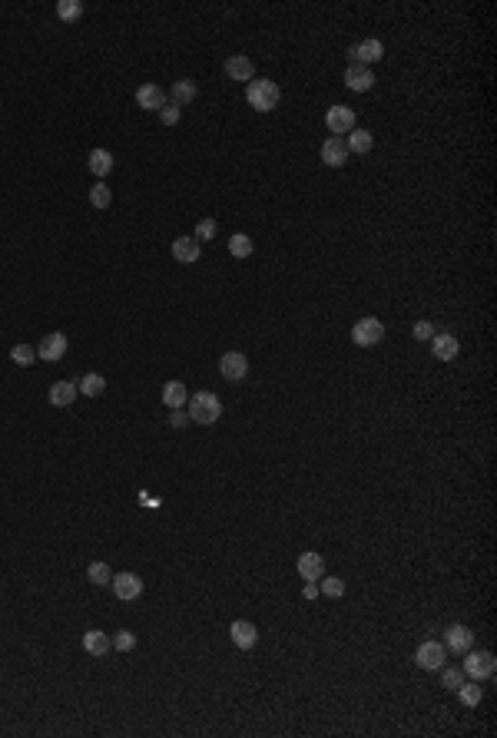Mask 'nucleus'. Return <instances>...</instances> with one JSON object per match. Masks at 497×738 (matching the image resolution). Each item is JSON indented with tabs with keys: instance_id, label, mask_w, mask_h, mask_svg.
<instances>
[{
	"instance_id": "nucleus-1",
	"label": "nucleus",
	"mask_w": 497,
	"mask_h": 738,
	"mask_svg": "<svg viewBox=\"0 0 497 738\" xmlns=\"http://www.w3.org/2000/svg\"><path fill=\"white\" fill-rule=\"evenodd\" d=\"M279 99H282V90H279V83H275V80H248L246 103L252 106V110L268 113V110H275V106H279Z\"/></svg>"
},
{
	"instance_id": "nucleus-2",
	"label": "nucleus",
	"mask_w": 497,
	"mask_h": 738,
	"mask_svg": "<svg viewBox=\"0 0 497 738\" xmlns=\"http://www.w3.org/2000/svg\"><path fill=\"white\" fill-rule=\"evenodd\" d=\"M222 417V404H219V398L212 394V391H196V394H189V420L192 424H216Z\"/></svg>"
},
{
	"instance_id": "nucleus-3",
	"label": "nucleus",
	"mask_w": 497,
	"mask_h": 738,
	"mask_svg": "<svg viewBox=\"0 0 497 738\" xmlns=\"http://www.w3.org/2000/svg\"><path fill=\"white\" fill-rule=\"evenodd\" d=\"M444 659H448V649H444V643H435V639L421 643L418 652H415V663H418L421 669H428V672L444 669Z\"/></svg>"
},
{
	"instance_id": "nucleus-4",
	"label": "nucleus",
	"mask_w": 497,
	"mask_h": 738,
	"mask_svg": "<svg viewBox=\"0 0 497 738\" xmlns=\"http://www.w3.org/2000/svg\"><path fill=\"white\" fill-rule=\"evenodd\" d=\"M384 338V324L382 318H362V322L351 328V341L358 348H371V344H382Z\"/></svg>"
},
{
	"instance_id": "nucleus-5",
	"label": "nucleus",
	"mask_w": 497,
	"mask_h": 738,
	"mask_svg": "<svg viewBox=\"0 0 497 738\" xmlns=\"http://www.w3.org/2000/svg\"><path fill=\"white\" fill-rule=\"evenodd\" d=\"M467 656V663H464V672L471 676L474 682H481V679H491L494 676V669H497V663H494V656L491 652H464Z\"/></svg>"
},
{
	"instance_id": "nucleus-6",
	"label": "nucleus",
	"mask_w": 497,
	"mask_h": 738,
	"mask_svg": "<svg viewBox=\"0 0 497 738\" xmlns=\"http://www.w3.org/2000/svg\"><path fill=\"white\" fill-rule=\"evenodd\" d=\"M325 126H328V133H335L342 139V133H351V130H355V110H348V106H332L325 113Z\"/></svg>"
},
{
	"instance_id": "nucleus-7",
	"label": "nucleus",
	"mask_w": 497,
	"mask_h": 738,
	"mask_svg": "<svg viewBox=\"0 0 497 738\" xmlns=\"http://www.w3.org/2000/svg\"><path fill=\"white\" fill-rule=\"evenodd\" d=\"M348 57H351V63L371 67V63H378V60L384 57V47H382V40H362V43H355V47L348 50Z\"/></svg>"
},
{
	"instance_id": "nucleus-8",
	"label": "nucleus",
	"mask_w": 497,
	"mask_h": 738,
	"mask_svg": "<svg viewBox=\"0 0 497 738\" xmlns=\"http://www.w3.org/2000/svg\"><path fill=\"white\" fill-rule=\"evenodd\" d=\"M110 586H113V593H116V599H136L139 593H143V580L136 576V573H116L113 580H110Z\"/></svg>"
},
{
	"instance_id": "nucleus-9",
	"label": "nucleus",
	"mask_w": 497,
	"mask_h": 738,
	"mask_svg": "<svg viewBox=\"0 0 497 738\" xmlns=\"http://www.w3.org/2000/svg\"><path fill=\"white\" fill-rule=\"evenodd\" d=\"M219 371H222V378L226 381H242L248 374V361L242 351H226L222 361H219Z\"/></svg>"
},
{
	"instance_id": "nucleus-10",
	"label": "nucleus",
	"mask_w": 497,
	"mask_h": 738,
	"mask_svg": "<svg viewBox=\"0 0 497 738\" xmlns=\"http://www.w3.org/2000/svg\"><path fill=\"white\" fill-rule=\"evenodd\" d=\"M345 86H348V90H355V93H365V90H371V86H375V73H371V67L351 63V67L345 70Z\"/></svg>"
},
{
	"instance_id": "nucleus-11",
	"label": "nucleus",
	"mask_w": 497,
	"mask_h": 738,
	"mask_svg": "<svg viewBox=\"0 0 497 738\" xmlns=\"http://www.w3.org/2000/svg\"><path fill=\"white\" fill-rule=\"evenodd\" d=\"M199 255H203V246H199L192 235H179V239L172 242V259H176L179 265H192V262H199Z\"/></svg>"
},
{
	"instance_id": "nucleus-12",
	"label": "nucleus",
	"mask_w": 497,
	"mask_h": 738,
	"mask_svg": "<svg viewBox=\"0 0 497 738\" xmlns=\"http://www.w3.org/2000/svg\"><path fill=\"white\" fill-rule=\"evenodd\" d=\"M299 576L308 580V583H319V580L325 576V560H322L319 553H312V549L302 553V556H299Z\"/></svg>"
},
{
	"instance_id": "nucleus-13",
	"label": "nucleus",
	"mask_w": 497,
	"mask_h": 738,
	"mask_svg": "<svg viewBox=\"0 0 497 738\" xmlns=\"http://www.w3.org/2000/svg\"><path fill=\"white\" fill-rule=\"evenodd\" d=\"M136 106H143V110H163L166 106V90L156 86V83H143L136 90Z\"/></svg>"
},
{
	"instance_id": "nucleus-14",
	"label": "nucleus",
	"mask_w": 497,
	"mask_h": 738,
	"mask_svg": "<svg viewBox=\"0 0 497 738\" xmlns=\"http://www.w3.org/2000/svg\"><path fill=\"white\" fill-rule=\"evenodd\" d=\"M322 163H325V166H332V169H338V166H345V163H348V146H345V139H338V136H328L325 146H322Z\"/></svg>"
},
{
	"instance_id": "nucleus-15",
	"label": "nucleus",
	"mask_w": 497,
	"mask_h": 738,
	"mask_svg": "<svg viewBox=\"0 0 497 738\" xmlns=\"http://www.w3.org/2000/svg\"><path fill=\"white\" fill-rule=\"evenodd\" d=\"M63 355H67V335H63V331H54V335H47V338L40 341L37 358H43V361H60Z\"/></svg>"
},
{
	"instance_id": "nucleus-16",
	"label": "nucleus",
	"mask_w": 497,
	"mask_h": 738,
	"mask_svg": "<svg viewBox=\"0 0 497 738\" xmlns=\"http://www.w3.org/2000/svg\"><path fill=\"white\" fill-rule=\"evenodd\" d=\"M471 645H474V632L467 626H451L444 632V649H451V652H467Z\"/></svg>"
},
{
	"instance_id": "nucleus-17",
	"label": "nucleus",
	"mask_w": 497,
	"mask_h": 738,
	"mask_svg": "<svg viewBox=\"0 0 497 738\" xmlns=\"http://www.w3.org/2000/svg\"><path fill=\"white\" fill-rule=\"evenodd\" d=\"M229 636L239 649H252V645L259 643V629L248 623V619H235V623L229 626Z\"/></svg>"
},
{
	"instance_id": "nucleus-18",
	"label": "nucleus",
	"mask_w": 497,
	"mask_h": 738,
	"mask_svg": "<svg viewBox=\"0 0 497 738\" xmlns=\"http://www.w3.org/2000/svg\"><path fill=\"white\" fill-rule=\"evenodd\" d=\"M431 351H435V358L438 361H451L458 358L461 344L454 335H444V331H435V338H431Z\"/></svg>"
},
{
	"instance_id": "nucleus-19",
	"label": "nucleus",
	"mask_w": 497,
	"mask_h": 738,
	"mask_svg": "<svg viewBox=\"0 0 497 738\" xmlns=\"http://www.w3.org/2000/svg\"><path fill=\"white\" fill-rule=\"evenodd\" d=\"M226 73L229 80H239V83H248V80H255V63L242 53H235V57L226 60Z\"/></svg>"
},
{
	"instance_id": "nucleus-20",
	"label": "nucleus",
	"mask_w": 497,
	"mask_h": 738,
	"mask_svg": "<svg viewBox=\"0 0 497 738\" xmlns=\"http://www.w3.org/2000/svg\"><path fill=\"white\" fill-rule=\"evenodd\" d=\"M77 384H73V381H57V384H50V394H47V398H50V404H54V407H70V404H73V401H77Z\"/></svg>"
},
{
	"instance_id": "nucleus-21",
	"label": "nucleus",
	"mask_w": 497,
	"mask_h": 738,
	"mask_svg": "<svg viewBox=\"0 0 497 738\" xmlns=\"http://www.w3.org/2000/svg\"><path fill=\"white\" fill-rule=\"evenodd\" d=\"M186 398H189V391H186V384L183 381H166L163 384V404L166 407H186Z\"/></svg>"
},
{
	"instance_id": "nucleus-22",
	"label": "nucleus",
	"mask_w": 497,
	"mask_h": 738,
	"mask_svg": "<svg viewBox=\"0 0 497 738\" xmlns=\"http://www.w3.org/2000/svg\"><path fill=\"white\" fill-rule=\"evenodd\" d=\"M110 645H113V639H110L103 629H90V632L83 636V649H86L90 656H106Z\"/></svg>"
},
{
	"instance_id": "nucleus-23",
	"label": "nucleus",
	"mask_w": 497,
	"mask_h": 738,
	"mask_svg": "<svg viewBox=\"0 0 497 738\" xmlns=\"http://www.w3.org/2000/svg\"><path fill=\"white\" fill-rule=\"evenodd\" d=\"M196 93H199V90H196V83H192V80H176V83H172V90H170L172 103H176L179 110H183V106H189L192 99H196Z\"/></svg>"
},
{
	"instance_id": "nucleus-24",
	"label": "nucleus",
	"mask_w": 497,
	"mask_h": 738,
	"mask_svg": "<svg viewBox=\"0 0 497 738\" xmlns=\"http://www.w3.org/2000/svg\"><path fill=\"white\" fill-rule=\"evenodd\" d=\"M86 166H90V172H93V176L106 179V176H110V169H113V156H110V150H93V152H90V159H86Z\"/></svg>"
},
{
	"instance_id": "nucleus-25",
	"label": "nucleus",
	"mask_w": 497,
	"mask_h": 738,
	"mask_svg": "<svg viewBox=\"0 0 497 738\" xmlns=\"http://www.w3.org/2000/svg\"><path fill=\"white\" fill-rule=\"evenodd\" d=\"M77 391L83 394V398H100V394L106 391V378H103V374H93V371H90V374H83V378H80V388H77Z\"/></svg>"
},
{
	"instance_id": "nucleus-26",
	"label": "nucleus",
	"mask_w": 497,
	"mask_h": 738,
	"mask_svg": "<svg viewBox=\"0 0 497 738\" xmlns=\"http://www.w3.org/2000/svg\"><path fill=\"white\" fill-rule=\"evenodd\" d=\"M345 146H348V152H355V156H365V152H371L375 139H371V133H368V130H351Z\"/></svg>"
},
{
	"instance_id": "nucleus-27",
	"label": "nucleus",
	"mask_w": 497,
	"mask_h": 738,
	"mask_svg": "<svg viewBox=\"0 0 497 738\" xmlns=\"http://www.w3.org/2000/svg\"><path fill=\"white\" fill-rule=\"evenodd\" d=\"M252 239H248L246 232H235V235H232L229 239V252L232 255H235V259H248V255H252Z\"/></svg>"
},
{
	"instance_id": "nucleus-28",
	"label": "nucleus",
	"mask_w": 497,
	"mask_h": 738,
	"mask_svg": "<svg viewBox=\"0 0 497 738\" xmlns=\"http://www.w3.org/2000/svg\"><path fill=\"white\" fill-rule=\"evenodd\" d=\"M454 692H458L461 702H464V705H471V709H474V705H478V702L484 699V692L478 689V682H461Z\"/></svg>"
},
{
	"instance_id": "nucleus-29",
	"label": "nucleus",
	"mask_w": 497,
	"mask_h": 738,
	"mask_svg": "<svg viewBox=\"0 0 497 738\" xmlns=\"http://www.w3.org/2000/svg\"><path fill=\"white\" fill-rule=\"evenodd\" d=\"M80 14H83V3H80V0H60L57 3V17L67 20V23H70V20H80Z\"/></svg>"
},
{
	"instance_id": "nucleus-30",
	"label": "nucleus",
	"mask_w": 497,
	"mask_h": 738,
	"mask_svg": "<svg viewBox=\"0 0 497 738\" xmlns=\"http://www.w3.org/2000/svg\"><path fill=\"white\" fill-rule=\"evenodd\" d=\"M90 202H93L96 209H106L110 202H113V192H110V186L106 182H96L93 189H90Z\"/></svg>"
},
{
	"instance_id": "nucleus-31",
	"label": "nucleus",
	"mask_w": 497,
	"mask_h": 738,
	"mask_svg": "<svg viewBox=\"0 0 497 738\" xmlns=\"http://www.w3.org/2000/svg\"><path fill=\"white\" fill-rule=\"evenodd\" d=\"M86 576H90V583H96V586H106V583L113 580V573H110V567H106V563H90Z\"/></svg>"
},
{
	"instance_id": "nucleus-32",
	"label": "nucleus",
	"mask_w": 497,
	"mask_h": 738,
	"mask_svg": "<svg viewBox=\"0 0 497 738\" xmlns=\"http://www.w3.org/2000/svg\"><path fill=\"white\" fill-rule=\"evenodd\" d=\"M10 358L17 361L20 368H30V364H34V358H37V351H34L30 344H14V351H10Z\"/></svg>"
},
{
	"instance_id": "nucleus-33",
	"label": "nucleus",
	"mask_w": 497,
	"mask_h": 738,
	"mask_svg": "<svg viewBox=\"0 0 497 738\" xmlns=\"http://www.w3.org/2000/svg\"><path fill=\"white\" fill-rule=\"evenodd\" d=\"M322 593L332 596V599H338V596H345V583L338 576H322Z\"/></svg>"
},
{
	"instance_id": "nucleus-34",
	"label": "nucleus",
	"mask_w": 497,
	"mask_h": 738,
	"mask_svg": "<svg viewBox=\"0 0 497 738\" xmlns=\"http://www.w3.org/2000/svg\"><path fill=\"white\" fill-rule=\"evenodd\" d=\"M216 232H219V226H216V219H203L199 226H196V242H203V239H216Z\"/></svg>"
},
{
	"instance_id": "nucleus-35",
	"label": "nucleus",
	"mask_w": 497,
	"mask_h": 738,
	"mask_svg": "<svg viewBox=\"0 0 497 738\" xmlns=\"http://www.w3.org/2000/svg\"><path fill=\"white\" fill-rule=\"evenodd\" d=\"M438 672H441L444 689H458L461 682H464V669H438Z\"/></svg>"
},
{
	"instance_id": "nucleus-36",
	"label": "nucleus",
	"mask_w": 497,
	"mask_h": 738,
	"mask_svg": "<svg viewBox=\"0 0 497 738\" xmlns=\"http://www.w3.org/2000/svg\"><path fill=\"white\" fill-rule=\"evenodd\" d=\"M113 645L119 649V652H130V649L136 645V636L130 632V629H119V632L113 636Z\"/></svg>"
},
{
	"instance_id": "nucleus-37",
	"label": "nucleus",
	"mask_w": 497,
	"mask_h": 738,
	"mask_svg": "<svg viewBox=\"0 0 497 738\" xmlns=\"http://www.w3.org/2000/svg\"><path fill=\"white\" fill-rule=\"evenodd\" d=\"M159 119H163L166 126H176V123H179V106H176V103H166V106L159 110Z\"/></svg>"
},
{
	"instance_id": "nucleus-38",
	"label": "nucleus",
	"mask_w": 497,
	"mask_h": 738,
	"mask_svg": "<svg viewBox=\"0 0 497 738\" xmlns=\"http://www.w3.org/2000/svg\"><path fill=\"white\" fill-rule=\"evenodd\" d=\"M415 338H418V341H431V338H435V324H431V322H418V324H415Z\"/></svg>"
},
{
	"instance_id": "nucleus-39",
	"label": "nucleus",
	"mask_w": 497,
	"mask_h": 738,
	"mask_svg": "<svg viewBox=\"0 0 497 738\" xmlns=\"http://www.w3.org/2000/svg\"><path fill=\"white\" fill-rule=\"evenodd\" d=\"M170 424L172 427H186V414H183V407H176V411L170 414Z\"/></svg>"
},
{
	"instance_id": "nucleus-40",
	"label": "nucleus",
	"mask_w": 497,
	"mask_h": 738,
	"mask_svg": "<svg viewBox=\"0 0 497 738\" xmlns=\"http://www.w3.org/2000/svg\"><path fill=\"white\" fill-rule=\"evenodd\" d=\"M315 596H319V589H315V583H308V586H305V599H315Z\"/></svg>"
}]
</instances>
